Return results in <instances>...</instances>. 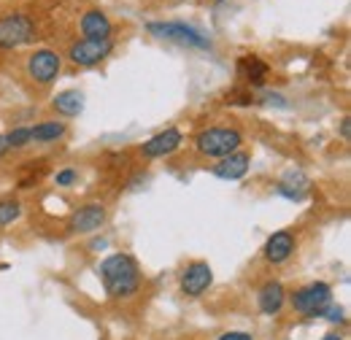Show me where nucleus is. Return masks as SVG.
Instances as JSON below:
<instances>
[{
	"label": "nucleus",
	"mask_w": 351,
	"mask_h": 340,
	"mask_svg": "<svg viewBox=\"0 0 351 340\" xmlns=\"http://www.w3.org/2000/svg\"><path fill=\"white\" fill-rule=\"evenodd\" d=\"M100 281H103V289L108 292V298L114 300H125L132 298L138 289H141V267L130 254L119 252V254H108L100 262Z\"/></svg>",
	"instance_id": "f257e3e1"
},
{
	"label": "nucleus",
	"mask_w": 351,
	"mask_h": 340,
	"mask_svg": "<svg viewBox=\"0 0 351 340\" xmlns=\"http://www.w3.org/2000/svg\"><path fill=\"white\" fill-rule=\"evenodd\" d=\"M241 143H243V135L235 127H208L197 132V138H195L197 154H203L208 160H221V157L238 151Z\"/></svg>",
	"instance_id": "f03ea898"
},
{
	"label": "nucleus",
	"mask_w": 351,
	"mask_h": 340,
	"mask_svg": "<svg viewBox=\"0 0 351 340\" xmlns=\"http://www.w3.org/2000/svg\"><path fill=\"white\" fill-rule=\"evenodd\" d=\"M146 30L162 41L181 43L189 49H211V38H206L200 30H195L192 25H184V22H149Z\"/></svg>",
	"instance_id": "7ed1b4c3"
},
{
	"label": "nucleus",
	"mask_w": 351,
	"mask_h": 340,
	"mask_svg": "<svg viewBox=\"0 0 351 340\" xmlns=\"http://www.w3.org/2000/svg\"><path fill=\"white\" fill-rule=\"evenodd\" d=\"M289 302H292V308H295L300 316H319V313L332 302V289H330L327 284L316 281V284H308L303 289H295V292L289 295Z\"/></svg>",
	"instance_id": "20e7f679"
},
{
	"label": "nucleus",
	"mask_w": 351,
	"mask_h": 340,
	"mask_svg": "<svg viewBox=\"0 0 351 340\" xmlns=\"http://www.w3.org/2000/svg\"><path fill=\"white\" fill-rule=\"evenodd\" d=\"M25 71H27L30 82H36V84H41V86H49L57 82V76H60V71H62V60H60V54L51 51V49H36V51L27 57Z\"/></svg>",
	"instance_id": "39448f33"
},
{
	"label": "nucleus",
	"mask_w": 351,
	"mask_h": 340,
	"mask_svg": "<svg viewBox=\"0 0 351 340\" xmlns=\"http://www.w3.org/2000/svg\"><path fill=\"white\" fill-rule=\"evenodd\" d=\"M36 38V25L25 14L0 16V49H16Z\"/></svg>",
	"instance_id": "423d86ee"
},
{
	"label": "nucleus",
	"mask_w": 351,
	"mask_h": 340,
	"mask_svg": "<svg viewBox=\"0 0 351 340\" xmlns=\"http://www.w3.org/2000/svg\"><path fill=\"white\" fill-rule=\"evenodd\" d=\"M114 51V41L106 38V41H92V38H82V41L71 43L68 49V60L79 68H95L100 65L108 54Z\"/></svg>",
	"instance_id": "0eeeda50"
},
{
	"label": "nucleus",
	"mask_w": 351,
	"mask_h": 340,
	"mask_svg": "<svg viewBox=\"0 0 351 340\" xmlns=\"http://www.w3.org/2000/svg\"><path fill=\"white\" fill-rule=\"evenodd\" d=\"M106 221H108V208L103 203H87V206H79L71 213L68 230L73 235H89V232H97Z\"/></svg>",
	"instance_id": "6e6552de"
},
{
	"label": "nucleus",
	"mask_w": 351,
	"mask_h": 340,
	"mask_svg": "<svg viewBox=\"0 0 351 340\" xmlns=\"http://www.w3.org/2000/svg\"><path fill=\"white\" fill-rule=\"evenodd\" d=\"M211 284H214V270L203 259L189 262L181 273V295L184 298H200Z\"/></svg>",
	"instance_id": "1a4fd4ad"
},
{
	"label": "nucleus",
	"mask_w": 351,
	"mask_h": 340,
	"mask_svg": "<svg viewBox=\"0 0 351 340\" xmlns=\"http://www.w3.org/2000/svg\"><path fill=\"white\" fill-rule=\"evenodd\" d=\"M295 249H298L295 232H292V230H278V232H273V235L265 241L263 256H265V262H270V265H284L287 259H292Z\"/></svg>",
	"instance_id": "9d476101"
},
{
	"label": "nucleus",
	"mask_w": 351,
	"mask_h": 340,
	"mask_svg": "<svg viewBox=\"0 0 351 340\" xmlns=\"http://www.w3.org/2000/svg\"><path fill=\"white\" fill-rule=\"evenodd\" d=\"M181 143H184V135H181L176 127H168V130H162V132H157V135H152L149 141H143L141 154H143L146 160L168 157V154H173Z\"/></svg>",
	"instance_id": "9b49d317"
},
{
	"label": "nucleus",
	"mask_w": 351,
	"mask_h": 340,
	"mask_svg": "<svg viewBox=\"0 0 351 340\" xmlns=\"http://www.w3.org/2000/svg\"><path fill=\"white\" fill-rule=\"evenodd\" d=\"M79 30H82V36H84V38H92V41H106V38H111L114 25H111V19H108L103 11L92 8V11H87V14L79 19Z\"/></svg>",
	"instance_id": "f8f14e48"
},
{
	"label": "nucleus",
	"mask_w": 351,
	"mask_h": 340,
	"mask_svg": "<svg viewBox=\"0 0 351 340\" xmlns=\"http://www.w3.org/2000/svg\"><path fill=\"white\" fill-rule=\"evenodd\" d=\"M249 165H252V157L246 151H232V154L217 160V165L211 168V173L217 178H224V181H235V178H243L246 175Z\"/></svg>",
	"instance_id": "ddd939ff"
},
{
	"label": "nucleus",
	"mask_w": 351,
	"mask_h": 340,
	"mask_svg": "<svg viewBox=\"0 0 351 340\" xmlns=\"http://www.w3.org/2000/svg\"><path fill=\"white\" fill-rule=\"evenodd\" d=\"M287 302V292L281 287V281H265L257 292V305L265 316H276Z\"/></svg>",
	"instance_id": "4468645a"
},
{
	"label": "nucleus",
	"mask_w": 351,
	"mask_h": 340,
	"mask_svg": "<svg viewBox=\"0 0 351 340\" xmlns=\"http://www.w3.org/2000/svg\"><path fill=\"white\" fill-rule=\"evenodd\" d=\"M238 73H241V79L249 86H265L270 68L265 65L260 57L249 54V57H241V60H238Z\"/></svg>",
	"instance_id": "2eb2a0df"
},
{
	"label": "nucleus",
	"mask_w": 351,
	"mask_h": 340,
	"mask_svg": "<svg viewBox=\"0 0 351 340\" xmlns=\"http://www.w3.org/2000/svg\"><path fill=\"white\" fill-rule=\"evenodd\" d=\"M84 108V95L79 89H65L54 97V111L62 117H79Z\"/></svg>",
	"instance_id": "dca6fc26"
},
{
	"label": "nucleus",
	"mask_w": 351,
	"mask_h": 340,
	"mask_svg": "<svg viewBox=\"0 0 351 340\" xmlns=\"http://www.w3.org/2000/svg\"><path fill=\"white\" fill-rule=\"evenodd\" d=\"M65 132H68V125H65V122H60V119H46L41 125L30 127V141H36V143H51V141H60Z\"/></svg>",
	"instance_id": "f3484780"
},
{
	"label": "nucleus",
	"mask_w": 351,
	"mask_h": 340,
	"mask_svg": "<svg viewBox=\"0 0 351 340\" xmlns=\"http://www.w3.org/2000/svg\"><path fill=\"white\" fill-rule=\"evenodd\" d=\"M278 192H281L284 197H289V200H303L308 192V178L300 170H292V173H287V178L278 184Z\"/></svg>",
	"instance_id": "a211bd4d"
},
{
	"label": "nucleus",
	"mask_w": 351,
	"mask_h": 340,
	"mask_svg": "<svg viewBox=\"0 0 351 340\" xmlns=\"http://www.w3.org/2000/svg\"><path fill=\"white\" fill-rule=\"evenodd\" d=\"M19 216H22V203H19V197H14V195L0 197V230L8 227V224H14Z\"/></svg>",
	"instance_id": "6ab92c4d"
},
{
	"label": "nucleus",
	"mask_w": 351,
	"mask_h": 340,
	"mask_svg": "<svg viewBox=\"0 0 351 340\" xmlns=\"http://www.w3.org/2000/svg\"><path fill=\"white\" fill-rule=\"evenodd\" d=\"M5 135H8L11 149H22V146L30 143V127H16V130H11V132H5Z\"/></svg>",
	"instance_id": "aec40b11"
},
{
	"label": "nucleus",
	"mask_w": 351,
	"mask_h": 340,
	"mask_svg": "<svg viewBox=\"0 0 351 340\" xmlns=\"http://www.w3.org/2000/svg\"><path fill=\"white\" fill-rule=\"evenodd\" d=\"M319 319H327V321H343V308L335 305V302H330V305L319 313Z\"/></svg>",
	"instance_id": "412c9836"
},
{
	"label": "nucleus",
	"mask_w": 351,
	"mask_h": 340,
	"mask_svg": "<svg viewBox=\"0 0 351 340\" xmlns=\"http://www.w3.org/2000/svg\"><path fill=\"white\" fill-rule=\"evenodd\" d=\"M76 178H79V173L73 168H65L60 170L57 175H54V181H57V186H71V184H76Z\"/></svg>",
	"instance_id": "4be33fe9"
},
{
	"label": "nucleus",
	"mask_w": 351,
	"mask_h": 340,
	"mask_svg": "<svg viewBox=\"0 0 351 340\" xmlns=\"http://www.w3.org/2000/svg\"><path fill=\"white\" fill-rule=\"evenodd\" d=\"M227 100H232L235 106H252V103H254V95H252V92H241V89H232V92L227 95Z\"/></svg>",
	"instance_id": "5701e85b"
},
{
	"label": "nucleus",
	"mask_w": 351,
	"mask_h": 340,
	"mask_svg": "<svg viewBox=\"0 0 351 340\" xmlns=\"http://www.w3.org/2000/svg\"><path fill=\"white\" fill-rule=\"evenodd\" d=\"M217 340H254L249 332H224V335H219Z\"/></svg>",
	"instance_id": "b1692460"
},
{
	"label": "nucleus",
	"mask_w": 351,
	"mask_h": 340,
	"mask_svg": "<svg viewBox=\"0 0 351 340\" xmlns=\"http://www.w3.org/2000/svg\"><path fill=\"white\" fill-rule=\"evenodd\" d=\"M8 151H11V143H8V135L3 132V135H0V157L8 154Z\"/></svg>",
	"instance_id": "393cba45"
},
{
	"label": "nucleus",
	"mask_w": 351,
	"mask_h": 340,
	"mask_svg": "<svg viewBox=\"0 0 351 340\" xmlns=\"http://www.w3.org/2000/svg\"><path fill=\"white\" fill-rule=\"evenodd\" d=\"M349 119H343V125H341V132H343V141H349Z\"/></svg>",
	"instance_id": "a878e982"
},
{
	"label": "nucleus",
	"mask_w": 351,
	"mask_h": 340,
	"mask_svg": "<svg viewBox=\"0 0 351 340\" xmlns=\"http://www.w3.org/2000/svg\"><path fill=\"white\" fill-rule=\"evenodd\" d=\"M324 340H341V338H338V335H327Z\"/></svg>",
	"instance_id": "bb28decb"
}]
</instances>
